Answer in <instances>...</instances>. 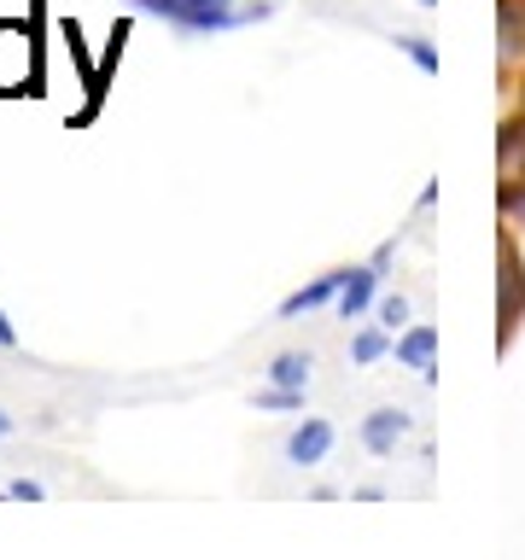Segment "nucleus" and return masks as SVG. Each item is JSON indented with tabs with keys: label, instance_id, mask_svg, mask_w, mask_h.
I'll return each instance as SVG.
<instances>
[{
	"label": "nucleus",
	"instance_id": "obj_1",
	"mask_svg": "<svg viewBox=\"0 0 525 560\" xmlns=\"http://www.w3.org/2000/svg\"><path fill=\"white\" fill-rule=\"evenodd\" d=\"M140 12L164 18L175 30H192V35H217V30H234V24H257L269 18V7H234V0H135Z\"/></svg>",
	"mask_w": 525,
	"mask_h": 560
},
{
	"label": "nucleus",
	"instance_id": "obj_2",
	"mask_svg": "<svg viewBox=\"0 0 525 560\" xmlns=\"http://www.w3.org/2000/svg\"><path fill=\"white\" fill-rule=\"evenodd\" d=\"M30 82V35L24 24H0V94H24Z\"/></svg>",
	"mask_w": 525,
	"mask_h": 560
},
{
	"label": "nucleus",
	"instance_id": "obj_3",
	"mask_svg": "<svg viewBox=\"0 0 525 560\" xmlns=\"http://www.w3.org/2000/svg\"><path fill=\"white\" fill-rule=\"evenodd\" d=\"M392 350H397L402 368H415L420 380H438V332H432L427 322H420V327H402Z\"/></svg>",
	"mask_w": 525,
	"mask_h": 560
},
{
	"label": "nucleus",
	"instance_id": "obj_4",
	"mask_svg": "<svg viewBox=\"0 0 525 560\" xmlns=\"http://www.w3.org/2000/svg\"><path fill=\"white\" fill-rule=\"evenodd\" d=\"M327 450H332V420H304V427H292V438H287L292 467H322Z\"/></svg>",
	"mask_w": 525,
	"mask_h": 560
},
{
	"label": "nucleus",
	"instance_id": "obj_5",
	"mask_svg": "<svg viewBox=\"0 0 525 560\" xmlns=\"http://www.w3.org/2000/svg\"><path fill=\"white\" fill-rule=\"evenodd\" d=\"M374 292H380V262H368V269H345V287H339V315L345 322H357V315H368V304H374Z\"/></svg>",
	"mask_w": 525,
	"mask_h": 560
},
{
	"label": "nucleus",
	"instance_id": "obj_6",
	"mask_svg": "<svg viewBox=\"0 0 525 560\" xmlns=\"http://www.w3.org/2000/svg\"><path fill=\"white\" fill-rule=\"evenodd\" d=\"M409 427H415V420L402 415V409H374V415L362 420V444L374 450V455H392L402 438H409Z\"/></svg>",
	"mask_w": 525,
	"mask_h": 560
},
{
	"label": "nucleus",
	"instance_id": "obj_7",
	"mask_svg": "<svg viewBox=\"0 0 525 560\" xmlns=\"http://www.w3.org/2000/svg\"><path fill=\"white\" fill-rule=\"evenodd\" d=\"M339 287H345V269H332V275H322V280H310V287H298L287 304H280V315H304V310H322V304H332L339 298Z\"/></svg>",
	"mask_w": 525,
	"mask_h": 560
},
{
	"label": "nucleus",
	"instance_id": "obj_8",
	"mask_svg": "<svg viewBox=\"0 0 525 560\" xmlns=\"http://www.w3.org/2000/svg\"><path fill=\"white\" fill-rule=\"evenodd\" d=\"M269 385H292V392H304V385H310V357H304V350L275 357L269 362Z\"/></svg>",
	"mask_w": 525,
	"mask_h": 560
},
{
	"label": "nucleus",
	"instance_id": "obj_9",
	"mask_svg": "<svg viewBox=\"0 0 525 560\" xmlns=\"http://www.w3.org/2000/svg\"><path fill=\"white\" fill-rule=\"evenodd\" d=\"M385 350H392V339H385V332H374V327H368V332H357V339H350V357H357V362H380Z\"/></svg>",
	"mask_w": 525,
	"mask_h": 560
},
{
	"label": "nucleus",
	"instance_id": "obj_10",
	"mask_svg": "<svg viewBox=\"0 0 525 560\" xmlns=\"http://www.w3.org/2000/svg\"><path fill=\"white\" fill-rule=\"evenodd\" d=\"M257 409H275V415H287V409H304V392H292V385H269V392L257 397Z\"/></svg>",
	"mask_w": 525,
	"mask_h": 560
},
{
	"label": "nucleus",
	"instance_id": "obj_11",
	"mask_svg": "<svg viewBox=\"0 0 525 560\" xmlns=\"http://www.w3.org/2000/svg\"><path fill=\"white\" fill-rule=\"evenodd\" d=\"M402 52H409V59L420 65V70H427V77H432V70H438V47L427 42V35H402V42H397Z\"/></svg>",
	"mask_w": 525,
	"mask_h": 560
},
{
	"label": "nucleus",
	"instance_id": "obj_12",
	"mask_svg": "<svg viewBox=\"0 0 525 560\" xmlns=\"http://www.w3.org/2000/svg\"><path fill=\"white\" fill-rule=\"evenodd\" d=\"M380 322L392 327V332H402V327H409V298H402V292L397 298H380Z\"/></svg>",
	"mask_w": 525,
	"mask_h": 560
},
{
	"label": "nucleus",
	"instance_id": "obj_13",
	"mask_svg": "<svg viewBox=\"0 0 525 560\" xmlns=\"http://www.w3.org/2000/svg\"><path fill=\"white\" fill-rule=\"evenodd\" d=\"M7 497H12V502H42V485H35V479H12Z\"/></svg>",
	"mask_w": 525,
	"mask_h": 560
},
{
	"label": "nucleus",
	"instance_id": "obj_14",
	"mask_svg": "<svg viewBox=\"0 0 525 560\" xmlns=\"http://www.w3.org/2000/svg\"><path fill=\"white\" fill-rule=\"evenodd\" d=\"M0 345H18V332H12V322H7V310H0Z\"/></svg>",
	"mask_w": 525,
	"mask_h": 560
},
{
	"label": "nucleus",
	"instance_id": "obj_15",
	"mask_svg": "<svg viewBox=\"0 0 525 560\" xmlns=\"http://www.w3.org/2000/svg\"><path fill=\"white\" fill-rule=\"evenodd\" d=\"M7 432H12V415H7V409H0V438H7Z\"/></svg>",
	"mask_w": 525,
	"mask_h": 560
},
{
	"label": "nucleus",
	"instance_id": "obj_16",
	"mask_svg": "<svg viewBox=\"0 0 525 560\" xmlns=\"http://www.w3.org/2000/svg\"><path fill=\"white\" fill-rule=\"evenodd\" d=\"M420 7H438V0H420Z\"/></svg>",
	"mask_w": 525,
	"mask_h": 560
}]
</instances>
